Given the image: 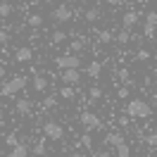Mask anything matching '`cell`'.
Returning <instances> with one entry per match:
<instances>
[{"label":"cell","mask_w":157,"mask_h":157,"mask_svg":"<svg viewBox=\"0 0 157 157\" xmlns=\"http://www.w3.org/2000/svg\"><path fill=\"white\" fill-rule=\"evenodd\" d=\"M124 112H126V117H131V119H147L150 114H152L150 105H147L145 100H140V98L128 100L126 107H124Z\"/></svg>","instance_id":"6da1fadb"},{"label":"cell","mask_w":157,"mask_h":157,"mask_svg":"<svg viewBox=\"0 0 157 157\" xmlns=\"http://www.w3.org/2000/svg\"><path fill=\"white\" fill-rule=\"evenodd\" d=\"M26 88V76H14L10 78L5 86H2V90H0V95H5V98H14L19 90Z\"/></svg>","instance_id":"7a4b0ae2"},{"label":"cell","mask_w":157,"mask_h":157,"mask_svg":"<svg viewBox=\"0 0 157 157\" xmlns=\"http://www.w3.org/2000/svg\"><path fill=\"white\" fill-rule=\"evenodd\" d=\"M78 121H81V126L86 128V131H100V128H102L100 117H98V114H93L90 109H83V112L78 114Z\"/></svg>","instance_id":"3957f363"},{"label":"cell","mask_w":157,"mask_h":157,"mask_svg":"<svg viewBox=\"0 0 157 157\" xmlns=\"http://www.w3.org/2000/svg\"><path fill=\"white\" fill-rule=\"evenodd\" d=\"M55 64H57L62 71H64V69H81V57H78L76 52L57 55V57H55Z\"/></svg>","instance_id":"277c9868"},{"label":"cell","mask_w":157,"mask_h":157,"mask_svg":"<svg viewBox=\"0 0 157 157\" xmlns=\"http://www.w3.org/2000/svg\"><path fill=\"white\" fill-rule=\"evenodd\" d=\"M43 133H45V138H50V140H62V138H64V126L57 124V121H45V124H43Z\"/></svg>","instance_id":"5b68a950"},{"label":"cell","mask_w":157,"mask_h":157,"mask_svg":"<svg viewBox=\"0 0 157 157\" xmlns=\"http://www.w3.org/2000/svg\"><path fill=\"white\" fill-rule=\"evenodd\" d=\"M71 17H74V10H71L69 5H57V7L52 10V19L57 21V24H67Z\"/></svg>","instance_id":"8992f818"},{"label":"cell","mask_w":157,"mask_h":157,"mask_svg":"<svg viewBox=\"0 0 157 157\" xmlns=\"http://www.w3.org/2000/svg\"><path fill=\"white\" fill-rule=\"evenodd\" d=\"M155 31H157V12H147L145 24H143V36L145 38H155Z\"/></svg>","instance_id":"52a82bcc"},{"label":"cell","mask_w":157,"mask_h":157,"mask_svg":"<svg viewBox=\"0 0 157 157\" xmlns=\"http://www.w3.org/2000/svg\"><path fill=\"white\" fill-rule=\"evenodd\" d=\"M59 78H62L67 86H76L78 81H81V71H78V69H64V71L59 74Z\"/></svg>","instance_id":"ba28073f"},{"label":"cell","mask_w":157,"mask_h":157,"mask_svg":"<svg viewBox=\"0 0 157 157\" xmlns=\"http://www.w3.org/2000/svg\"><path fill=\"white\" fill-rule=\"evenodd\" d=\"M14 109H17V114L26 117V114H31L33 105H31V100H26V98H19V100H14Z\"/></svg>","instance_id":"9c48e42d"},{"label":"cell","mask_w":157,"mask_h":157,"mask_svg":"<svg viewBox=\"0 0 157 157\" xmlns=\"http://www.w3.org/2000/svg\"><path fill=\"white\" fill-rule=\"evenodd\" d=\"M136 24H138V12L136 10L124 12V17H121V26H124V29H133Z\"/></svg>","instance_id":"30bf717a"},{"label":"cell","mask_w":157,"mask_h":157,"mask_svg":"<svg viewBox=\"0 0 157 157\" xmlns=\"http://www.w3.org/2000/svg\"><path fill=\"white\" fill-rule=\"evenodd\" d=\"M31 57H33V52H31V48H17V52H14V62H19V64H24V62H31Z\"/></svg>","instance_id":"8fae6325"},{"label":"cell","mask_w":157,"mask_h":157,"mask_svg":"<svg viewBox=\"0 0 157 157\" xmlns=\"http://www.w3.org/2000/svg\"><path fill=\"white\" fill-rule=\"evenodd\" d=\"M5 157H29V147L24 145V143H19V145L10 147V152H7Z\"/></svg>","instance_id":"7c38bea8"},{"label":"cell","mask_w":157,"mask_h":157,"mask_svg":"<svg viewBox=\"0 0 157 157\" xmlns=\"http://www.w3.org/2000/svg\"><path fill=\"white\" fill-rule=\"evenodd\" d=\"M86 74H88L90 78H98L100 74H102V62H98V59H95V62H90L88 67H86Z\"/></svg>","instance_id":"4fadbf2b"},{"label":"cell","mask_w":157,"mask_h":157,"mask_svg":"<svg viewBox=\"0 0 157 157\" xmlns=\"http://www.w3.org/2000/svg\"><path fill=\"white\" fill-rule=\"evenodd\" d=\"M105 143H107V145H114V147H119V145H124V136H121V133H107Z\"/></svg>","instance_id":"5bb4252c"},{"label":"cell","mask_w":157,"mask_h":157,"mask_svg":"<svg viewBox=\"0 0 157 157\" xmlns=\"http://www.w3.org/2000/svg\"><path fill=\"white\" fill-rule=\"evenodd\" d=\"M33 88L38 90V93H43V90L48 88V78L40 76V74H36V76H33Z\"/></svg>","instance_id":"9a60e30c"},{"label":"cell","mask_w":157,"mask_h":157,"mask_svg":"<svg viewBox=\"0 0 157 157\" xmlns=\"http://www.w3.org/2000/svg\"><path fill=\"white\" fill-rule=\"evenodd\" d=\"M114 38H117V33H112V31H98V40L102 43V45H107V43H112Z\"/></svg>","instance_id":"2e32d148"},{"label":"cell","mask_w":157,"mask_h":157,"mask_svg":"<svg viewBox=\"0 0 157 157\" xmlns=\"http://www.w3.org/2000/svg\"><path fill=\"white\" fill-rule=\"evenodd\" d=\"M67 40V31H52V36H50V43L52 45H59V43H64Z\"/></svg>","instance_id":"e0dca14e"},{"label":"cell","mask_w":157,"mask_h":157,"mask_svg":"<svg viewBox=\"0 0 157 157\" xmlns=\"http://www.w3.org/2000/svg\"><path fill=\"white\" fill-rule=\"evenodd\" d=\"M40 24H43V14H38V12H33V14H29V26H33V29H38Z\"/></svg>","instance_id":"ac0fdd59"},{"label":"cell","mask_w":157,"mask_h":157,"mask_svg":"<svg viewBox=\"0 0 157 157\" xmlns=\"http://www.w3.org/2000/svg\"><path fill=\"white\" fill-rule=\"evenodd\" d=\"M86 48V38H76V40H71V50H69V52H81V50Z\"/></svg>","instance_id":"d6986e66"},{"label":"cell","mask_w":157,"mask_h":157,"mask_svg":"<svg viewBox=\"0 0 157 157\" xmlns=\"http://www.w3.org/2000/svg\"><path fill=\"white\" fill-rule=\"evenodd\" d=\"M114 40H117V43H121V45H126L128 40H131V33H128V29H121V31L117 33V38H114Z\"/></svg>","instance_id":"ffe728a7"},{"label":"cell","mask_w":157,"mask_h":157,"mask_svg":"<svg viewBox=\"0 0 157 157\" xmlns=\"http://www.w3.org/2000/svg\"><path fill=\"white\" fill-rule=\"evenodd\" d=\"M12 12H14V7H12L10 2H0V17L5 19V17H10Z\"/></svg>","instance_id":"44dd1931"},{"label":"cell","mask_w":157,"mask_h":157,"mask_svg":"<svg viewBox=\"0 0 157 157\" xmlns=\"http://www.w3.org/2000/svg\"><path fill=\"white\" fill-rule=\"evenodd\" d=\"M86 19H88V21H98L100 19V7H90V10H86Z\"/></svg>","instance_id":"7402d4cb"},{"label":"cell","mask_w":157,"mask_h":157,"mask_svg":"<svg viewBox=\"0 0 157 157\" xmlns=\"http://www.w3.org/2000/svg\"><path fill=\"white\" fill-rule=\"evenodd\" d=\"M59 95H62L64 100H71L74 95H76V90H74V86H64V88L59 90Z\"/></svg>","instance_id":"603a6c76"},{"label":"cell","mask_w":157,"mask_h":157,"mask_svg":"<svg viewBox=\"0 0 157 157\" xmlns=\"http://www.w3.org/2000/svg\"><path fill=\"white\" fill-rule=\"evenodd\" d=\"M114 157H131V147L126 145V143H124V145H119L117 147V155Z\"/></svg>","instance_id":"cb8c5ba5"},{"label":"cell","mask_w":157,"mask_h":157,"mask_svg":"<svg viewBox=\"0 0 157 157\" xmlns=\"http://www.w3.org/2000/svg\"><path fill=\"white\" fill-rule=\"evenodd\" d=\"M5 143L10 147H14V145H19V138H17V133L12 131V133H7V138H5Z\"/></svg>","instance_id":"d4e9b609"},{"label":"cell","mask_w":157,"mask_h":157,"mask_svg":"<svg viewBox=\"0 0 157 157\" xmlns=\"http://www.w3.org/2000/svg\"><path fill=\"white\" fill-rule=\"evenodd\" d=\"M55 102H57V100H55V95H48V98L43 100V109H50V107H55Z\"/></svg>","instance_id":"484cf974"},{"label":"cell","mask_w":157,"mask_h":157,"mask_svg":"<svg viewBox=\"0 0 157 157\" xmlns=\"http://www.w3.org/2000/svg\"><path fill=\"white\" fill-rule=\"evenodd\" d=\"M81 145H83V147H93V138H90V133H83V136H81Z\"/></svg>","instance_id":"4316f807"},{"label":"cell","mask_w":157,"mask_h":157,"mask_svg":"<svg viewBox=\"0 0 157 157\" xmlns=\"http://www.w3.org/2000/svg\"><path fill=\"white\" fill-rule=\"evenodd\" d=\"M33 152H36L38 157H43V155H45V143H43V140H40V143H36V147H33Z\"/></svg>","instance_id":"83f0119b"},{"label":"cell","mask_w":157,"mask_h":157,"mask_svg":"<svg viewBox=\"0 0 157 157\" xmlns=\"http://www.w3.org/2000/svg\"><path fill=\"white\" fill-rule=\"evenodd\" d=\"M145 143L150 147H157V136H155V133H147V136H145Z\"/></svg>","instance_id":"f1b7e54d"},{"label":"cell","mask_w":157,"mask_h":157,"mask_svg":"<svg viewBox=\"0 0 157 157\" xmlns=\"http://www.w3.org/2000/svg\"><path fill=\"white\" fill-rule=\"evenodd\" d=\"M88 95H90V100H98L100 95H102V90H100L98 86H93V88H90V93H88Z\"/></svg>","instance_id":"f546056e"},{"label":"cell","mask_w":157,"mask_h":157,"mask_svg":"<svg viewBox=\"0 0 157 157\" xmlns=\"http://www.w3.org/2000/svg\"><path fill=\"white\" fill-rule=\"evenodd\" d=\"M147 57H150V52H147V50H138V55H136L138 62H145Z\"/></svg>","instance_id":"4dcf8cb0"},{"label":"cell","mask_w":157,"mask_h":157,"mask_svg":"<svg viewBox=\"0 0 157 157\" xmlns=\"http://www.w3.org/2000/svg\"><path fill=\"white\" fill-rule=\"evenodd\" d=\"M10 43V33L7 31H0V45H7Z\"/></svg>","instance_id":"1f68e13d"},{"label":"cell","mask_w":157,"mask_h":157,"mask_svg":"<svg viewBox=\"0 0 157 157\" xmlns=\"http://www.w3.org/2000/svg\"><path fill=\"white\" fill-rule=\"evenodd\" d=\"M121 81H128V69H119V74H117Z\"/></svg>","instance_id":"d6a6232c"},{"label":"cell","mask_w":157,"mask_h":157,"mask_svg":"<svg viewBox=\"0 0 157 157\" xmlns=\"http://www.w3.org/2000/svg\"><path fill=\"white\" fill-rule=\"evenodd\" d=\"M93 157H112V152H109V150H98Z\"/></svg>","instance_id":"836d02e7"},{"label":"cell","mask_w":157,"mask_h":157,"mask_svg":"<svg viewBox=\"0 0 157 157\" xmlns=\"http://www.w3.org/2000/svg\"><path fill=\"white\" fill-rule=\"evenodd\" d=\"M119 98H121V100L128 98V90H126V88H119Z\"/></svg>","instance_id":"e575fe53"},{"label":"cell","mask_w":157,"mask_h":157,"mask_svg":"<svg viewBox=\"0 0 157 157\" xmlns=\"http://www.w3.org/2000/svg\"><path fill=\"white\" fill-rule=\"evenodd\" d=\"M128 119L131 117H119V124H121V126H128Z\"/></svg>","instance_id":"d590c367"},{"label":"cell","mask_w":157,"mask_h":157,"mask_svg":"<svg viewBox=\"0 0 157 157\" xmlns=\"http://www.w3.org/2000/svg\"><path fill=\"white\" fill-rule=\"evenodd\" d=\"M109 5H121V0H107Z\"/></svg>","instance_id":"8d00e7d4"},{"label":"cell","mask_w":157,"mask_h":157,"mask_svg":"<svg viewBox=\"0 0 157 157\" xmlns=\"http://www.w3.org/2000/svg\"><path fill=\"white\" fill-rule=\"evenodd\" d=\"M5 76V67H2V64H0V78Z\"/></svg>","instance_id":"74e56055"},{"label":"cell","mask_w":157,"mask_h":157,"mask_svg":"<svg viewBox=\"0 0 157 157\" xmlns=\"http://www.w3.org/2000/svg\"><path fill=\"white\" fill-rule=\"evenodd\" d=\"M71 157H83V155H81V152H71Z\"/></svg>","instance_id":"f35d334b"},{"label":"cell","mask_w":157,"mask_h":157,"mask_svg":"<svg viewBox=\"0 0 157 157\" xmlns=\"http://www.w3.org/2000/svg\"><path fill=\"white\" fill-rule=\"evenodd\" d=\"M152 98H155V102H157V88H155V90H152Z\"/></svg>","instance_id":"ab89813d"},{"label":"cell","mask_w":157,"mask_h":157,"mask_svg":"<svg viewBox=\"0 0 157 157\" xmlns=\"http://www.w3.org/2000/svg\"><path fill=\"white\" fill-rule=\"evenodd\" d=\"M40 2H48V5H52V2H55V0H40Z\"/></svg>","instance_id":"60d3db41"},{"label":"cell","mask_w":157,"mask_h":157,"mask_svg":"<svg viewBox=\"0 0 157 157\" xmlns=\"http://www.w3.org/2000/svg\"><path fill=\"white\" fill-rule=\"evenodd\" d=\"M152 133H155V136H157V126H155V131H152Z\"/></svg>","instance_id":"b9f144b4"}]
</instances>
